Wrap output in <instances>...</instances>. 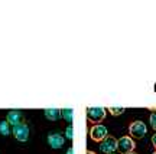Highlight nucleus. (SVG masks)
I'll return each instance as SVG.
<instances>
[{"label": "nucleus", "instance_id": "1", "mask_svg": "<svg viewBox=\"0 0 156 154\" xmlns=\"http://www.w3.org/2000/svg\"><path fill=\"white\" fill-rule=\"evenodd\" d=\"M129 132H130V135L133 138H143L146 135V132H147V127H146V124L143 121L136 120V121L130 122Z\"/></svg>", "mask_w": 156, "mask_h": 154}, {"label": "nucleus", "instance_id": "2", "mask_svg": "<svg viewBox=\"0 0 156 154\" xmlns=\"http://www.w3.org/2000/svg\"><path fill=\"white\" fill-rule=\"evenodd\" d=\"M106 111L107 110L104 107H90L87 110V118L91 122L98 124V122H101L106 118Z\"/></svg>", "mask_w": 156, "mask_h": 154}, {"label": "nucleus", "instance_id": "3", "mask_svg": "<svg viewBox=\"0 0 156 154\" xmlns=\"http://www.w3.org/2000/svg\"><path fill=\"white\" fill-rule=\"evenodd\" d=\"M136 149V143H134V140L132 137H129V135H123L117 140V150L120 151V153H124L127 154L130 151H133Z\"/></svg>", "mask_w": 156, "mask_h": 154}, {"label": "nucleus", "instance_id": "4", "mask_svg": "<svg viewBox=\"0 0 156 154\" xmlns=\"http://www.w3.org/2000/svg\"><path fill=\"white\" fill-rule=\"evenodd\" d=\"M107 135H108L107 127H104L103 124H94V125L91 127V130H90V137L95 143H101Z\"/></svg>", "mask_w": 156, "mask_h": 154}, {"label": "nucleus", "instance_id": "5", "mask_svg": "<svg viewBox=\"0 0 156 154\" xmlns=\"http://www.w3.org/2000/svg\"><path fill=\"white\" fill-rule=\"evenodd\" d=\"M13 135H15V138H16L17 141H20V143L28 141V138H29L28 124H26V122H20V124L13 125Z\"/></svg>", "mask_w": 156, "mask_h": 154}, {"label": "nucleus", "instance_id": "6", "mask_svg": "<svg viewBox=\"0 0 156 154\" xmlns=\"http://www.w3.org/2000/svg\"><path fill=\"white\" fill-rule=\"evenodd\" d=\"M100 150L106 154H113L117 150V138L113 135H107L100 143Z\"/></svg>", "mask_w": 156, "mask_h": 154}, {"label": "nucleus", "instance_id": "7", "mask_svg": "<svg viewBox=\"0 0 156 154\" xmlns=\"http://www.w3.org/2000/svg\"><path fill=\"white\" fill-rule=\"evenodd\" d=\"M48 144H49L51 149H61L64 143H65V137L62 135L61 132H49L48 134Z\"/></svg>", "mask_w": 156, "mask_h": 154}, {"label": "nucleus", "instance_id": "8", "mask_svg": "<svg viewBox=\"0 0 156 154\" xmlns=\"http://www.w3.org/2000/svg\"><path fill=\"white\" fill-rule=\"evenodd\" d=\"M23 118H25V115H23L22 111L12 110V111H9V112H7V115H6V121L13 127V125H16V124L23 122Z\"/></svg>", "mask_w": 156, "mask_h": 154}, {"label": "nucleus", "instance_id": "9", "mask_svg": "<svg viewBox=\"0 0 156 154\" xmlns=\"http://www.w3.org/2000/svg\"><path fill=\"white\" fill-rule=\"evenodd\" d=\"M44 114L49 121H56L61 118V110H58V108H46L44 111Z\"/></svg>", "mask_w": 156, "mask_h": 154}, {"label": "nucleus", "instance_id": "10", "mask_svg": "<svg viewBox=\"0 0 156 154\" xmlns=\"http://www.w3.org/2000/svg\"><path fill=\"white\" fill-rule=\"evenodd\" d=\"M0 134L2 135H10V134H13V127L6 120L5 121H0Z\"/></svg>", "mask_w": 156, "mask_h": 154}, {"label": "nucleus", "instance_id": "11", "mask_svg": "<svg viewBox=\"0 0 156 154\" xmlns=\"http://www.w3.org/2000/svg\"><path fill=\"white\" fill-rule=\"evenodd\" d=\"M74 110L73 108H62L61 110V118H64L67 122H73L74 118Z\"/></svg>", "mask_w": 156, "mask_h": 154}, {"label": "nucleus", "instance_id": "12", "mask_svg": "<svg viewBox=\"0 0 156 154\" xmlns=\"http://www.w3.org/2000/svg\"><path fill=\"white\" fill-rule=\"evenodd\" d=\"M108 111H110L112 115H120L124 112V107H110Z\"/></svg>", "mask_w": 156, "mask_h": 154}, {"label": "nucleus", "instance_id": "13", "mask_svg": "<svg viewBox=\"0 0 156 154\" xmlns=\"http://www.w3.org/2000/svg\"><path fill=\"white\" fill-rule=\"evenodd\" d=\"M64 137L67 138V140H73L74 138V128L73 127H67V130H65V132H64Z\"/></svg>", "mask_w": 156, "mask_h": 154}, {"label": "nucleus", "instance_id": "14", "mask_svg": "<svg viewBox=\"0 0 156 154\" xmlns=\"http://www.w3.org/2000/svg\"><path fill=\"white\" fill-rule=\"evenodd\" d=\"M151 125H152V128L153 130H156V110L155 111H152V114H151Z\"/></svg>", "mask_w": 156, "mask_h": 154}, {"label": "nucleus", "instance_id": "15", "mask_svg": "<svg viewBox=\"0 0 156 154\" xmlns=\"http://www.w3.org/2000/svg\"><path fill=\"white\" fill-rule=\"evenodd\" d=\"M152 144H153V147L156 149V132L152 135Z\"/></svg>", "mask_w": 156, "mask_h": 154}, {"label": "nucleus", "instance_id": "16", "mask_svg": "<svg viewBox=\"0 0 156 154\" xmlns=\"http://www.w3.org/2000/svg\"><path fill=\"white\" fill-rule=\"evenodd\" d=\"M67 154H74V149H73V147H69V149L67 150Z\"/></svg>", "mask_w": 156, "mask_h": 154}, {"label": "nucleus", "instance_id": "17", "mask_svg": "<svg viewBox=\"0 0 156 154\" xmlns=\"http://www.w3.org/2000/svg\"><path fill=\"white\" fill-rule=\"evenodd\" d=\"M85 154H95V153H94V151H91V150H88V151H87Z\"/></svg>", "mask_w": 156, "mask_h": 154}, {"label": "nucleus", "instance_id": "18", "mask_svg": "<svg viewBox=\"0 0 156 154\" xmlns=\"http://www.w3.org/2000/svg\"><path fill=\"white\" fill-rule=\"evenodd\" d=\"M127 154H137L136 151H130V153H127Z\"/></svg>", "mask_w": 156, "mask_h": 154}, {"label": "nucleus", "instance_id": "19", "mask_svg": "<svg viewBox=\"0 0 156 154\" xmlns=\"http://www.w3.org/2000/svg\"><path fill=\"white\" fill-rule=\"evenodd\" d=\"M152 154H156V150H155V151H153V153H152Z\"/></svg>", "mask_w": 156, "mask_h": 154}, {"label": "nucleus", "instance_id": "20", "mask_svg": "<svg viewBox=\"0 0 156 154\" xmlns=\"http://www.w3.org/2000/svg\"><path fill=\"white\" fill-rule=\"evenodd\" d=\"M113 154H114V153H113Z\"/></svg>", "mask_w": 156, "mask_h": 154}]
</instances>
